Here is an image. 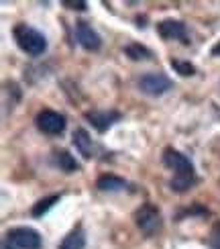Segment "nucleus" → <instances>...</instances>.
Returning <instances> with one entry per match:
<instances>
[{
	"label": "nucleus",
	"instance_id": "1",
	"mask_svg": "<svg viewBox=\"0 0 220 249\" xmlns=\"http://www.w3.org/2000/svg\"><path fill=\"white\" fill-rule=\"evenodd\" d=\"M13 35L17 39V43L18 47L25 51V53L29 55H41V53H45V49H47V41L45 37L39 33L37 29L33 27H29V25H17L15 31H13Z\"/></svg>",
	"mask_w": 220,
	"mask_h": 249
},
{
	"label": "nucleus",
	"instance_id": "2",
	"mask_svg": "<svg viewBox=\"0 0 220 249\" xmlns=\"http://www.w3.org/2000/svg\"><path fill=\"white\" fill-rule=\"evenodd\" d=\"M161 223H163L161 213L155 204H143L141 209H137V213H135V225H137V229L147 237H153L159 231Z\"/></svg>",
	"mask_w": 220,
	"mask_h": 249
},
{
	"label": "nucleus",
	"instance_id": "3",
	"mask_svg": "<svg viewBox=\"0 0 220 249\" xmlns=\"http://www.w3.org/2000/svg\"><path fill=\"white\" fill-rule=\"evenodd\" d=\"M6 241L13 243L17 249H41L43 241H41V235L31 229V227H17V229H10L6 233Z\"/></svg>",
	"mask_w": 220,
	"mask_h": 249
},
{
	"label": "nucleus",
	"instance_id": "4",
	"mask_svg": "<svg viewBox=\"0 0 220 249\" xmlns=\"http://www.w3.org/2000/svg\"><path fill=\"white\" fill-rule=\"evenodd\" d=\"M35 123H37L39 131H43L45 135H61L66 131V117L51 108L41 110L35 117Z\"/></svg>",
	"mask_w": 220,
	"mask_h": 249
},
{
	"label": "nucleus",
	"instance_id": "5",
	"mask_svg": "<svg viewBox=\"0 0 220 249\" xmlns=\"http://www.w3.org/2000/svg\"><path fill=\"white\" fill-rule=\"evenodd\" d=\"M163 163L169 170H173L175 176H196V170H194L190 158H186L182 151H177L173 147H167L163 151Z\"/></svg>",
	"mask_w": 220,
	"mask_h": 249
},
{
	"label": "nucleus",
	"instance_id": "6",
	"mask_svg": "<svg viewBox=\"0 0 220 249\" xmlns=\"http://www.w3.org/2000/svg\"><path fill=\"white\" fill-rule=\"evenodd\" d=\"M173 82L165 74H145L139 80V88L149 96H161L167 90H171Z\"/></svg>",
	"mask_w": 220,
	"mask_h": 249
},
{
	"label": "nucleus",
	"instance_id": "7",
	"mask_svg": "<svg viewBox=\"0 0 220 249\" xmlns=\"http://www.w3.org/2000/svg\"><path fill=\"white\" fill-rule=\"evenodd\" d=\"M157 33L165 41H184V43L187 41V27L175 18H165L157 23Z\"/></svg>",
	"mask_w": 220,
	"mask_h": 249
},
{
	"label": "nucleus",
	"instance_id": "8",
	"mask_svg": "<svg viewBox=\"0 0 220 249\" xmlns=\"http://www.w3.org/2000/svg\"><path fill=\"white\" fill-rule=\"evenodd\" d=\"M84 119L98 133H106L114 123L120 121V112L118 110H88L86 115H84Z\"/></svg>",
	"mask_w": 220,
	"mask_h": 249
},
{
	"label": "nucleus",
	"instance_id": "9",
	"mask_svg": "<svg viewBox=\"0 0 220 249\" xmlns=\"http://www.w3.org/2000/svg\"><path fill=\"white\" fill-rule=\"evenodd\" d=\"M76 39H78V43L86 51H98L100 45H102L100 35L88 23H84V20L76 23Z\"/></svg>",
	"mask_w": 220,
	"mask_h": 249
},
{
	"label": "nucleus",
	"instance_id": "10",
	"mask_svg": "<svg viewBox=\"0 0 220 249\" xmlns=\"http://www.w3.org/2000/svg\"><path fill=\"white\" fill-rule=\"evenodd\" d=\"M71 143L76 145L78 153L82 155L84 160H90L92 155H94V145H92V139H90V135H88L86 129H76V131H73Z\"/></svg>",
	"mask_w": 220,
	"mask_h": 249
},
{
	"label": "nucleus",
	"instance_id": "11",
	"mask_svg": "<svg viewBox=\"0 0 220 249\" xmlns=\"http://www.w3.org/2000/svg\"><path fill=\"white\" fill-rule=\"evenodd\" d=\"M86 247V233H84L82 227H76L73 231H69L64 241L59 243V249H84Z\"/></svg>",
	"mask_w": 220,
	"mask_h": 249
},
{
	"label": "nucleus",
	"instance_id": "12",
	"mask_svg": "<svg viewBox=\"0 0 220 249\" xmlns=\"http://www.w3.org/2000/svg\"><path fill=\"white\" fill-rule=\"evenodd\" d=\"M96 186L102 192H118L122 188H127V182H124L122 178H118V176H114V174H104L98 178Z\"/></svg>",
	"mask_w": 220,
	"mask_h": 249
},
{
	"label": "nucleus",
	"instance_id": "13",
	"mask_svg": "<svg viewBox=\"0 0 220 249\" xmlns=\"http://www.w3.org/2000/svg\"><path fill=\"white\" fill-rule=\"evenodd\" d=\"M55 163L59 165V170H64V172H68V174L80 170V165H78L76 158H73V155H71L69 151H66V149L55 151Z\"/></svg>",
	"mask_w": 220,
	"mask_h": 249
},
{
	"label": "nucleus",
	"instance_id": "14",
	"mask_svg": "<svg viewBox=\"0 0 220 249\" xmlns=\"http://www.w3.org/2000/svg\"><path fill=\"white\" fill-rule=\"evenodd\" d=\"M61 200V196L59 194H53V196H47V198H43V200H39L33 209H31V214L35 216V219H41V216H43L45 213H49L51 209H53V206L57 204Z\"/></svg>",
	"mask_w": 220,
	"mask_h": 249
},
{
	"label": "nucleus",
	"instance_id": "15",
	"mask_svg": "<svg viewBox=\"0 0 220 249\" xmlns=\"http://www.w3.org/2000/svg\"><path fill=\"white\" fill-rule=\"evenodd\" d=\"M124 53H127L133 61H145V59H151L153 53H151V49H147L145 45L141 43H131L124 47Z\"/></svg>",
	"mask_w": 220,
	"mask_h": 249
},
{
	"label": "nucleus",
	"instance_id": "16",
	"mask_svg": "<svg viewBox=\"0 0 220 249\" xmlns=\"http://www.w3.org/2000/svg\"><path fill=\"white\" fill-rule=\"evenodd\" d=\"M196 180H198L196 176H173L169 186H171V190H175V192H186L196 184Z\"/></svg>",
	"mask_w": 220,
	"mask_h": 249
},
{
	"label": "nucleus",
	"instance_id": "17",
	"mask_svg": "<svg viewBox=\"0 0 220 249\" xmlns=\"http://www.w3.org/2000/svg\"><path fill=\"white\" fill-rule=\"evenodd\" d=\"M171 68H173L180 76H184V78H190V76L196 74L194 64H190L187 59H171Z\"/></svg>",
	"mask_w": 220,
	"mask_h": 249
},
{
	"label": "nucleus",
	"instance_id": "18",
	"mask_svg": "<svg viewBox=\"0 0 220 249\" xmlns=\"http://www.w3.org/2000/svg\"><path fill=\"white\" fill-rule=\"evenodd\" d=\"M210 247L212 249H220V223H214V227H212V231H210Z\"/></svg>",
	"mask_w": 220,
	"mask_h": 249
},
{
	"label": "nucleus",
	"instance_id": "19",
	"mask_svg": "<svg viewBox=\"0 0 220 249\" xmlns=\"http://www.w3.org/2000/svg\"><path fill=\"white\" fill-rule=\"evenodd\" d=\"M64 6H68V8H76V10H88V4H86V2H82V0H66Z\"/></svg>",
	"mask_w": 220,
	"mask_h": 249
},
{
	"label": "nucleus",
	"instance_id": "20",
	"mask_svg": "<svg viewBox=\"0 0 220 249\" xmlns=\"http://www.w3.org/2000/svg\"><path fill=\"white\" fill-rule=\"evenodd\" d=\"M212 55H218V57H220V41H218V43H214V47H212Z\"/></svg>",
	"mask_w": 220,
	"mask_h": 249
}]
</instances>
